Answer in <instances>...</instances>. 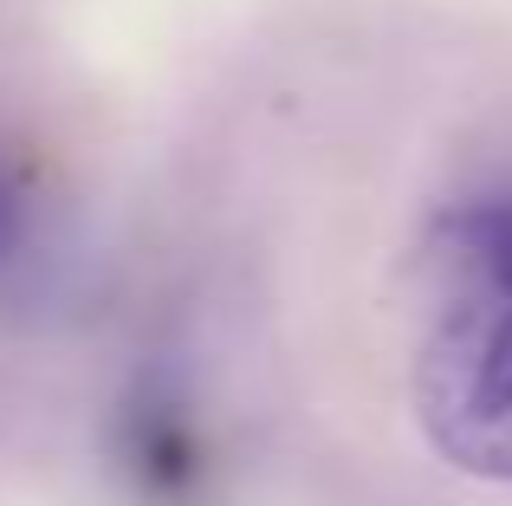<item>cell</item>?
<instances>
[{
	"label": "cell",
	"mask_w": 512,
	"mask_h": 506,
	"mask_svg": "<svg viewBox=\"0 0 512 506\" xmlns=\"http://www.w3.org/2000/svg\"><path fill=\"white\" fill-rule=\"evenodd\" d=\"M422 266L435 305L409 364L415 422L448 468L512 481V195L448 208Z\"/></svg>",
	"instance_id": "1"
},
{
	"label": "cell",
	"mask_w": 512,
	"mask_h": 506,
	"mask_svg": "<svg viewBox=\"0 0 512 506\" xmlns=\"http://www.w3.org/2000/svg\"><path fill=\"white\" fill-rule=\"evenodd\" d=\"M111 468L137 506H208L214 442L175 377H137L111 416Z\"/></svg>",
	"instance_id": "2"
},
{
	"label": "cell",
	"mask_w": 512,
	"mask_h": 506,
	"mask_svg": "<svg viewBox=\"0 0 512 506\" xmlns=\"http://www.w3.org/2000/svg\"><path fill=\"white\" fill-rule=\"evenodd\" d=\"M26 234H33V176L0 150V266L26 247Z\"/></svg>",
	"instance_id": "3"
}]
</instances>
